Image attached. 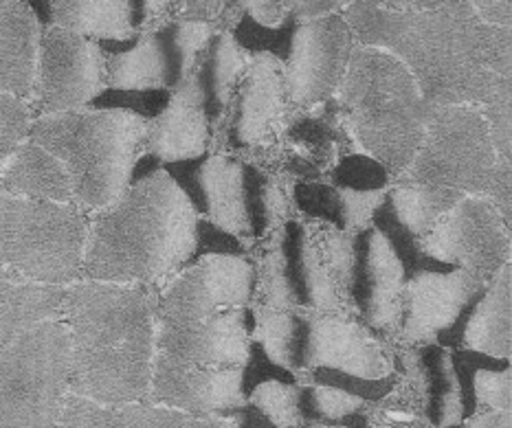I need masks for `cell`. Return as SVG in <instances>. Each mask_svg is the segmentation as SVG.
Returning a JSON list of instances; mask_svg holds the SVG:
<instances>
[{
    "instance_id": "30bf717a",
    "label": "cell",
    "mask_w": 512,
    "mask_h": 428,
    "mask_svg": "<svg viewBox=\"0 0 512 428\" xmlns=\"http://www.w3.org/2000/svg\"><path fill=\"white\" fill-rule=\"evenodd\" d=\"M418 253L431 266L469 270L488 284L510 262V229L484 196H462L444 213Z\"/></svg>"
},
{
    "instance_id": "ac0fdd59",
    "label": "cell",
    "mask_w": 512,
    "mask_h": 428,
    "mask_svg": "<svg viewBox=\"0 0 512 428\" xmlns=\"http://www.w3.org/2000/svg\"><path fill=\"white\" fill-rule=\"evenodd\" d=\"M407 266L394 244L378 227L356 233V262L350 310L376 334H394Z\"/></svg>"
},
{
    "instance_id": "cb8c5ba5",
    "label": "cell",
    "mask_w": 512,
    "mask_h": 428,
    "mask_svg": "<svg viewBox=\"0 0 512 428\" xmlns=\"http://www.w3.org/2000/svg\"><path fill=\"white\" fill-rule=\"evenodd\" d=\"M409 393L431 428H449L464 422V400L449 347L414 345L403 354Z\"/></svg>"
},
{
    "instance_id": "2e32d148",
    "label": "cell",
    "mask_w": 512,
    "mask_h": 428,
    "mask_svg": "<svg viewBox=\"0 0 512 428\" xmlns=\"http://www.w3.org/2000/svg\"><path fill=\"white\" fill-rule=\"evenodd\" d=\"M313 369L383 380L396 371V358L354 314L302 310L299 376Z\"/></svg>"
},
{
    "instance_id": "f6af8a7d",
    "label": "cell",
    "mask_w": 512,
    "mask_h": 428,
    "mask_svg": "<svg viewBox=\"0 0 512 428\" xmlns=\"http://www.w3.org/2000/svg\"><path fill=\"white\" fill-rule=\"evenodd\" d=\"M25 284L27 279H22L14 270L0 262V317H3V312L14 303V299L20 295V290Z\"/></svg>"
},
{
    "instance_id": "1f68e13d",
    "label": "cell",
    "mask_w": 512,
    "mask_h": 428,
    "mask_svg": "<svg viewBox=\"0 0 512 428\" xmlns=\"http://www.w3.org/2000/svg\"><path fill=\"white\" fill-rule=\"evenodd\" d=\"M251 343L286 371L299 378L302 310H280L251 303Z\"/></svg>"
},
{
    "instance_id": "e575fe53",
    "label": "cell",
    "mask_w": 512,
    "mask_h": 428,
    "mask_svg": "<svg viewBox=\"0 0 512 428\" xmlns=\"http://www.w3.org/2000/svg\"><path fill=\"white\" fill-rule=\"evenodd\" d=\"M119 428H238L229 415H194L152 402L117 407Z\"/></svg>"
},
{
    "instance_id": "44dd1931",
    "label": "cell",
    "mask_w": 512,
    "mask_h": 428,
    "mask_svg": "<svg viewBox=\"0 0 512 428\" xmlns=\"http://www.w3.org/2000/svg\"><path fill=\"white\" fill-rule=\"evenodd\" d=\"M211 145V121L203 90L192 75L172 88L161 112L148 121L146 154L159 163H185L205 156Z\"/></svg>"
},
{
    "instance_id": "7dc6e473",
    "label": "cell",
    "mask_w": 512,
    "mask_h": 428,
    "mask_svg": "<svg viewBox=\"0 0 512 428\" xmlns=\"http://www.w3.org/2000/svg\"><path fill=\"white\" fill-rule=\"evenodd\" d=\"M460 428H510V411H482L466 418Z\"/></svg>"
},
{
    "instance_id": "4fadbf2b",
    "label": "cell",
    "mask_w": 512,
    "mask_h": 428,
    "mask_svg": "<svg viewBox=\"0 0 512 428\" xmlns=\"http://www.w3.org/2000/svg\"><path fill=\"white\" fill-rule=\"evenodd\" d=\"M354 150L341 121L324 104L315 110H295L269 143L236 156L293 185L326 180L341 156Z\"/></svg>"
},
{
    "instance_id": "83f0119b",
    "label": "cell",
    "mask_w": 512,
    "mask_h": 428,
    "mask_svg": "<svg viewBox=\"0 0 512 428\" xmlns=\"http://www.w3.org/2000/svg\"><path fill=\"white\" fill-rule=\"evenodd\" d=\"M0 191L33 200L73 202V185L64 165L31 139L20 143L0 170Z\"/></svg>"
},
{
    "instance_id": "603a6c76",
    "label": "cell",
    "mask_w": 512,
    "mask_h": 428,
    "mask_svg": "<svg viewBox=\"0 0 512 428\" xmlns=\"http://www.w3.org/2000/svg\"><path fill=\"white\" fill-rule=\"evenodd\" d=\"M449 349H469L510 360L512 352V270L510 262L480 290L462 319L442 341Z\"/></svg>"
},
{
    "instance_id": "6da1fadb",
    "label": "cell",
    "mask_w": 512,
    "mask_h": 428,
    "mask_svg": "<svg viewBox=\"0 0 512 428\" xmlns=\"http://www.w3.org/2000/svg\"><path fill=\"white\" fill-rule=\"evenodd\" d=\"M343 18L356 44L396 55L431 106H482L512 82L510 27L488 25L466 0L420 11L354 0Z\"/></svg>"
},
{
    "instance_id": "484cf974",
    "label": "cell",
    "mask_w": 512,
    "mask_h": 428,
    "mask_svg": "<svg viewBox=\"0 0 512 428\" xmlns=\"http://www.w3.org/2000/svg\"><path fill=\"white\" fill-rule=\"evenodd\" d=\"M387 189L356 191L335 187L328 180H315V183H293L291 202H295L306 220L326 222L343 233H359L372 227L376 211L385 202Z\"/></svg>"
},
{
    "instance_id": "c3c4849f",
    "label": "cell",
    "mask_w": 512,
    "mask_h": 428,
    "mask_svg": "<svg viewBox=\"0 0 512 428\" xmlns=\"http://www.w3.org/2000/svg\"><path fill=\"white\" fill-rule=\"evenodd\" d=\"M367 428H376V426H372V422H370V426H367Z\"/></svg>"
},
{
    "instance_id": "d6986e66",
    "label": "cell",
    "mask_w": 512,
    "mask_h": 428,
    "mask_svg": "<svg viewBox=\"0 0 512 428\" xmlns=\"http://www.w3.org/2000/svg\"><path fill=\"white\" fill-rule=\"evenodd\" d=\"M251 349V312L233 308L194 323L157 317L154 356L183 365L242 369Z\"/></svg>"
},
{
    "instance_id": "74e56055",
    "label": "cell",
    "mask_w": 512,
    "mask_h": 428,
    "mask_svg": "<svg viewBox=\"0 0 512 428\" xmlns=\"http://www.w3.org/2000/svg\"><path fill=\"white\" fill-rule=\"evenodd\" d=\"M326 180L335 187L356 189V191H376L387 189L394 183V176L387 172L383 163H378L374 156L361 150L343 154L328 172Z\"/></svg>"
},
{
    "instance_id": "4316f807",
    "label": "cell",
    "mask_w": 512,
    "mask_h": 428,
    "mask_svg": "<svg viewBox=\"0 0 512 428\" xmlns=\"http://www.w3.org/2000/svg\"><path fill=\"white\" fill-rule=\"evenodd\" d=\"M106 84L108 88L124 90V93L172 90V62L161 31H139L130 49L106 55Z\"/></svg>"
},
{
    "instance_id": "9c48e42d",
    "label": "cell",
    "mask_w": 512,
    "mask_h": 428,
    "mask_svg": "<svg viewBox=\"0 0 512 428\" xmlns=\"http://www.w3.org/2000/svg\"><path fill=\"white\" fill-rule=\"evenodd\" d=\"M504 163L493 148L480 108L433 106L414 161L396 180L488 198Z\"/></svg>"
},
{
    "instance_id": "f1b7e54d",
    "label": "cell",
    "mask_w": 512,
    "mask_h": 428,
    "mask_svg": "<svg viewBox=\"0 0 512 428\" xmlns=\"http://www.w3.org/2000/svg\"><path fill=\"white\" fill-rule=\"evenodd\" d=\"M249 58L251 51L231 31H216L198 62L194 77L203 90L207 117L211 121V137H214V128L225 115L229 101L247 71Z\"/></svg>"
},
{
    "instance_id": "836d02e7",
    "label": "cell",
    "mask_w": 512,
    "mask_h": 428,
    "mask_svg": "<svg viewBox=\"0 0 512 428\" xmlns=\"http://www.w3.org/2000/svg\"><path fill=\"white\" fill-rule=\"evenodd\" d=\"M299 413L306 424H350L367 415V402L359 396L321 382H299Z\"/></svg>"
},
{
    "instance_id": "d590c367",
    "label": "cell",
    "mask_w": 512,
    "mask_h": 428,
    "mask_svg": "<svg viewBox=\"0 0 512 428\" xmlns=\"http://www.w3.org/2000/svg\"><path fill=\"white\" fill-rule=\"evenodd\" d=\"M159 31L170 55L176 88L196 73L198 62L203 58L216 29H211L209 25H198V22H174V25L159 27Z\"/></svg>"
},
{
    "instance_id": "7bdbcfd3",
    "label": "cell",
    "mask_w": 512,
    "mask_h": 428,
    "mask_svg": "<svg viewBox=\"0 0 512 428\" xmlns=\"http://www.w3.org/2000/svg\"><path fill=\"white\" fill-rule=\"evenodd\" d=\"M354 0H288V18L295 22H306L324 16L345 14Z\"/></svg>"
},
{
    "instance_id": "8992f818",
    "label": "cell",
    "mask_w": 512,
    "mask_h": 428,
    "mask_svg": "<svg viewBox=\"0 0 512 428\" xmlns=\"http://www.w3.org/2000/svg\"><path fill=\"white\" fill-rule=\"evenodd\" d=\"M356 233L288 218L260 240L253 303L280 310L348 312Z\"/></svg>"
},
{
    "instance_id": "ba28073f",
    "label": "cell",
    "mask_w": 512,
    "mask_h": 428,
    "mask_svg": "<svg viewBox=\"0 0 512 428\" xmlns=\"http://www.w3.org/2000/svg\"><path fill=\"white\" fill-rule=\"evenodd\" d=\"M69 332L33 325L0 354V428H58L69 393Z\"/></svg>"
},
{
    "instance_id": "8fae6325",
    "label": "cell",
    "mask_w": 512,
    "mask_h": 428,
    "mask_svg": "<svg viewBox=\"0 0 512 428\" xmlns=\"http://www.w3.org/2000/svg\"><path fill=\"white\" fill-rule=\"evenodd\" d=\"M106 88V53L95 40L53 25L42 29L27 99L33 117L88 108Z\"/></svg>"
},
{
    "instance_id": "d6a6232c",
    "label": "cell",
    "mask_w": 512,
    "mask_h": 428,
    "mask_svg": "<svg viewBox=\"0 0 512 428\" xmlns=\"http://www.w3.org/2000/svg\"><path fill=\"white\" fill-rule=\"evenodd\" d=\"M244 207L253 244L286 222L291 213V185L262 167L244 161Z\"/></svg>"
},
{
    "instance_id": "277c9868",
    "label": "cell",
    "mask_w": 512,
    "mask_h": 428,
    "mask_svg": "<svg viewBox=\"0 0 512 428\" xmlns=\"http://www.w3.org/2000/svg\"><path fill=\"white\" fill-rule=\"evenodd\" d=\"M328 106L354 148L383 163L394 180L414 161L433 108L396 55L365 44L354 47Z\"/></svg>"
},
{
    "instance_id": "b9f144b4",
    "label": "cell",
    "mask_w": 512,
    "mask_h": 428,
    "mask_svg": "<svg viewBox=\"0 0 512 428\" xmlns=\"http://www.w3.org/2000/svg\"><path fill=\"white\" fill-rule=\"evenodd\" d=\"M244 16L264 29H280L288 20V0H240Z\"/></svg>"
},
{
    "instance_id": "7a4b0ae2",
    "label": "cell",
    "mask_w": 512,
    "mask_h": 428,
    "mask_svg": "<svg viewBox=\"0 0 512 428\" xmlns=\"http://www.w3.org/2000/svg\"><path fill=\"white\" fill-rule=\"evenodd\" d=\"M157 290L91 279L66 286L71 393L115 409L146 402L157 349Z\"/></svg>"
},
{
    "instance_id": "ee69618b",
    "label": "cell",
    "mask_w": 512,
    "mask_h": 428,
    "mask_svg": "<svg viewBox=\"0 0 512 428\" xmlns=\"http://www.w3.org/2000/svg\"><path fill=\"white\" fill-rule=\"evenodd\" d=\"M473 11L488 25L510 27L512 22V0H466Z\"/></svg>"
},
{
    "instance_id": "5bb4252c",
    "label": "cell",
    "mask_w": 512,
    "mask_h": 428,
    "mask_svg": "<svg viewBox=\"0 0 512 428\" xmlns=\"http://www.w3.org/2000/svg\"><path fill=\"white\" fill-rule=\"evenodd\" d=\"M255 292V268L244 255H198L157 290V317L194 323L218 312L249 308Z\"/></svg>"
},
{
    "instance_id": "5b68a950",
    "label": "cell",
    "mask_w": 512,
    "mask_h": 428,
    "mask_svg": "<svg viewBox=\"0 0 512 428\" xmlns=\"http://www.w3.org/2000/svg\"><path fill=\"white\" fill-rule=\"evenodd\" d=\"M148 121L124 108H82L33 117L29 139L64 165L75 205L95 213L113 205L135 180Z\"/></svg>"
},
{
    "instance_id": "f546056e",
    "label": "cell",
    "mask_w": 512,
    "mask_h": 428,
    "mask_svg": "<svg viewBox=\"0 0 512 428\" xmlns=\"http://www.w3.org/2000/svg\"><path fill=\"white\" fill-rule=\"evenodd\" d=\"M51 25L88 40L128 42L137 38L132 0H49Z\"/></svg>"
},
{
    "instance_id": "bcb514c9",
    "label": "cell",
    "mask_w": 512,
    "mask_h": 428,
    "mask_svg": "<svg viewBox=\"0 0 512 428\" xmlns=\"http://www.w3.org/2000/svg\"><path fill=\"white\" fill-rule=\"evenodd\" d=\"M361 3L385 11H420L440 7L444 3H451V0H361Z\"/></svg>"
},
{
    "instance_id": "8d00e7d4",
    "label": "cell",
    "mask_w": 512,
    "mask_h": 428,
    "mask_svg": "<svg viewBox=\"0 0 512 428\" xmlns=\"http://www.w3.org/2000/svg\"><path fill=\"white\" fill-rule=\"evenodd\" d=\"M247 402L258 409L275 428H302L299 413V380H264L249 393Z\"/></svg>"
},
{
    "instance_id": "f35d334b",
    "label": "cell",
    "mask_w": 512,
    "mask_h": 428,
    "mask_svg": "<svg viewBox=\"0 0 512 428\" xmlns=\"http://www.w3.org/2000/svg\"><path fill=\"white\" fill-rule=\"evenodd\" d=\"M31 121L33 112L27 99L0 93V170L18 145L29 139Z\"/></svg>"
},
{
    "instance_id": "ab89813d",
    "label": "cell",
    "mask_w": 512,
    "mask_h": 428,
    "mask_svg": "<svg viewBox=\"0 0 512 428\" xmlns=\"http://www.w3.org/2000/svg\"><path fill=\"white\" fill-rule=\"evenodd\" d=\"M491 134L493 148L502 161L512 159V82L504 84L497 93L477 106Z\"/></svg>"
},
{
    "instance_id": "3957f363",
    "label": "cell",
    "mask_w": 512,
    "mask_h": 428,
    "mask_svg": "<svg viewBox=\"0 0 512 428\" xmlns=\"http://www.w3.org/2000/svg\"><path fill=\"white\" fill-rule=\"evenodd\" d=\"M198 213L168 170L132 180L88 222L82 277L161 288L196 255Z\"/></svg>"
},
{
    "instance_id": "7c38bea8",
    "label": "cell",
    "mask_w": 512,
    "mask_h": 428,
    "mask_svg": "<svg viewBox=\"0 0 512 428\" xmlns=\"http://www.w3.org/2000/svg\"><path fill=\"white\" fill-rule=\"evenodd\" d=\"M293 112L280 55L251 51L247 71L214 128L211 143L227 154L260 148L282 130Z\"/></svg>"
},
{
    "instance_id": "e0dca14e",
    "label": "cell",
    "mask_w": 512,
    "mask_h": 428,
    "mask_svg": "<svg viewBox=\"0 0 512 428\" xmlns=\"http://www.w3.org/2000/svg\"><path fill=\"white\" fill-rule=\"evenodd\" d=\"M486 284L462 268H420L407 275L394 336L405 345L447 339Z\"/></svg>"
},
{
    "instance_id": "9a60e30c",
    "label": "cell",
    "mask_w": 512,
    "mask_h": 428,
    "mask_svg": "<svg viewBox=\"0 0 512 428\" xmlns=\"http://www.w3.org/2000/svg\"><path fill=\"white\" fill-rule=\"evenodd\" d=\"M354 47V33L343 14L297 22L288 53L280 58L291 106L315 110L328 104L343 82Z\"/></svg>"
},
{
    "instance_id": "d4e9b609",
    "label": "cell",
    "mask_w": 512,
    "mask_h": 428,
    "mask_svg": "<svg viewBox=\"0 0 512 428\" xmlns=\"http://www.w3.org/2000/svg\"><path fill=\"white\" fill-rule=\"evenodd\" d=\"M42 25L27 0H0V93L29 99Z\"/></svg>"
},
{
    "instance_id": "52a82bcc",
    "label": "cell",
    "mask_w": 512,
    "mask_h": 428,
    "mask_svg": "<svg viewBox=\"0 0 512 428\" xmlns=\"http://www.w3.org/2000/svg\"><path fill=\"white\" fill-rule=\"evenodd\" d=\"M88 222L75 202L0 191V262L33 284L71 286L82 277Z\"/></svg>"
},
{
    "instance_id": "ffe728a7",
    "label": "cell",
    "mask_w": 512,
    "mask_h": 428,
    "mask_svg": "<svg viewBox=\"0 0 512 428\" xmlns=\"http://www.w3.org/2000/svg\"><path fill=\"white\" fill-rule=\"evenodd\" d=\"M146 402L194 415H227L247 402L242 369L183 365L154 356Z\"/></svg>"
},
{
    "instance_id": "60d3db41",
    "label": "cell",
    "mask_w": 512,
    "mask_h": 428,
    "mask_svg": "<svg viewBox=\"0 0 512 428\" xmlns=\"http://www.w3.org/2000/svg\"><path fill=\"white\" fill-rule=\"evenodd\" d=\"M58 428H119L117 409L66 393Z\"/></svg>"
},
{
    "instance_id": "7402d4cb",
    "label": "cell",
    "mask_w": 512,
    "mask_h": 428,
    "mask_svg": "<svg viewBox=\"0 0 512 428\" xmlns=\"http://www.w3.org/2000/svg\"><path fill=\"white\" fill-rule=\"evenodd\" d=\"M192 185L183 191L192 200L198 218L214 224L233 238L253 246L247 207H244V161L236 154H205L194 161Z\"/></svg>"
},
{
    "instance_id": "4dcf8cb0",
    "label": "cell",
    "mask_w": 512,
    "mask_h": 428,
    "mask_svg": "<svg viewBox=\"0 0 512 428\" xmlns=\"http://www.w3.org/2000/svg\"><path fill=\"white\" fill-rule=\"evenodd\" d=\"M139 11L137 31L159 29L174 22H198L233 33L244 18L240 0H141Z\"/></svg>"
}]
</instances>
